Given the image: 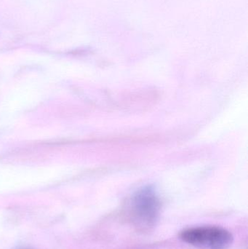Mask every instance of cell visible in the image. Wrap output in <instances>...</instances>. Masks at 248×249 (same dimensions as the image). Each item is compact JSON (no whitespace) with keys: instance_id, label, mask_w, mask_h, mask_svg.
<instances>
[{"instance_id":"obj_1","label":"cell","mask_w":248,"mask_h":249,"mask_svg":"<svg viewBox=\"0 0 248 249\" xmlns=\"http://www.w3.org/2000/svg\"><path fill=\"white\" fill-rule=\"evenodd\" d=\"M130 209V219L139 231H150L158 223L161 205L157 193L151 187L142 189L134 196Z\"/></svg>"},{"instance_id":"obj_2","label":"cell","mask_w":248,"mask_h":249,"mask_svg":"<svg viewBox=\"0 0 248 249\" xmlns=\"http://www.w3.org/2000/svg\"><path fill=\"white\" fill-rule=\"evenodd\" d=\"M179 236L183 242L199 249H228L234 242L230 231L217 226L186 228Z\"/></svg>"}]
</instances>
